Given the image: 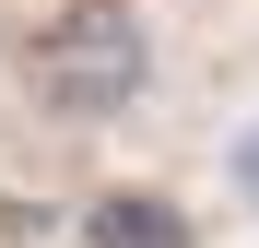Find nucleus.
<instances>
[{
  "label": "nucleus",
  "mask_w": 259,
  "mask_h": 248,
  "mask_svg": "<svg viewBox=\"0 0 259 248\" xmlns=\"http://www.w3.org/2000/svg\"><path fill=\"white\" fill-rule=\"evenodd\" d=\"M153 95V36L130 0H82V12H59V36L35 48V107L59 118V130H106V118H130Z\"/></svg>",
  "instance_id": "nucleus-1"
},
{
  "label": "nucleus",
  "mask_w": 259,
  "mask_h": 248,
  "mask_svg": "<svg viewBox=\"0 0 259 248\" xmlns=\"http://www.w3.org/2000/svg\"><path fill=\"white\" fill-rule=\"evenodd\" d=\"M224 178H236V201H247V213H259V118H247V130L224 142Z\"/></svg>",
  "instance_id": "nucleus-2"
}]
</instances>
